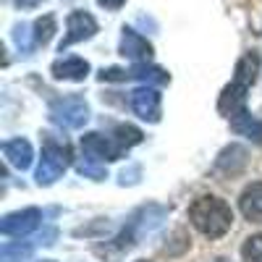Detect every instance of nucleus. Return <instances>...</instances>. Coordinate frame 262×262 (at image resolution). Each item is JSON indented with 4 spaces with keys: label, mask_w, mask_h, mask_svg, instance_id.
I'll return each instance as SVG.
<instances>
[{
    "label": "nucleus",
    "mask_w": 262,
    "mask_h": 262,
    "mask_svg": "<svg viewBox=\"0 0 262 262\" xmlns=\"http://www.w3.org/2000/svg\"><path fill=\"white\" fill-rule=\"evenodd\" d=\"M76 170L81 173V176H86V179H95V181L107 179V170H105L102 165H95V163H92V158H90V160H81V163L76 165Z\"/></svg>",
    "instance_id": "nucleus-21"
},
{
    "label": "nucleus",
    "mask_w": 262,
    "mask_h": 262,
    "mask_svg": "<svg viewBox=\"0 0 262 262\" xmlns=\"http://www.w3.org/2000/svg\"><path fill=\"white\" fill-rule=\"evenodd\" d=\"M71 160V149L66 142H58L55 137H45V144H42V160L37 168V184L39 186H50L55 184L66 168H69Z\"/></svg>",
    "instance_id": "nucleus-2"
},
{
    "label": "nucleus",
    "mask_w": 262,
    "mask_h": 262,
    "mask_svg": "<svg viewBox=\"0 0 262 262\" xmlns=\"http://www.w3.org/2000/svg\"><path fill=\"white\" fill-rule=\"evenodd\" d=\"M244 165H247V149L238 147V144L226 147L221 155H217V160H215V168L221 173H226V176H233V173H238Z\"/></svg>",
    "instance_id": "nucleus-14"
},
{
    "label": "nucleus",
    "mask_w": 262,
    "mask_h": 262,
    "mask_svg": "<svg viewBox=\"0 0 262 262\" xmlns=\"http://www.w3.org/2000/svg\"><path fill=\"white\" fill-rule=\"evenodd\" d=\"M45 262H53V259H45Z\"/></svg>",
    "instance_id": "nucleus-25"
},
{
    "label": "nucleus",
    "mask_w": 262,
    "mask_h": 262,
    "mask_svg": "<svg viewBox=\"0 0 262 262\" xmlns=\"http://www.w3.org/2000/svg\"><path fill=\"white\" fill-rule=\"evenodd\" d=\"M81 149L90 155L92 160H121L126 147L116 139V137H105V134H97V131H92V134H84L81 137Z\"/></svg>",
    "instance_id": "nucleus-5"
},
{
    "label": "nucleus",
    "mask_w": 262,
    "mask_h": 262,
    "mask_svg": "<svg viewBox=\"0 0 262 262\" xmlns=\"http://www.w3.org/2000/svg\"><path fill=\"white\" fill-rule=\"evenodd\" d=\"M228 123H231V128L236 131V134H242V137H247V139H252V142L262 144V121H259V118H254L249 111L238 113V116H236V118H231Z\"/></svg>",
    "instance_id": "nucleus-15"
},
{
    "label": "nucleus",
    "mask_w": 262,
    "mask_h": 262,
    "mask_svg": "<svg viewBox=\"0 0 262 262\" xmlns=\"http://www.w3.org/2000/svg\"><path fill=\"white\" fill-rule=\"evenodd\" d=\"M50 121L60 128H81L86 121H90V105H86L84 97H60L50 105Z\"/></svg>",
    "instance_id": "nucleus-3"
},
{
    "label": "nucleus",
    "mask_w": 262,
    "mask_h": 262,
    "mask_svg": "<svg viewBox=\"0 0 262 262\" xmlns=\"http://www.w3.org/2000/svg\"><path fill=\"white\" fill-rule=\"evenodd\" d=\"M13 39H16V45L24 50V53H29L32 45H34V42H29V27H27V24H18V27L13 29Z\"/></svg>",
    "instance_id": "nucleus-22"
},
{
    "label": "nucleus",
    "mask_w": 262,
    "mask_h": 262,
    "mask_svg": "<svg viewBox=\"0 0 262 262\" xmlns=\"http://www.w3.org/2000/svg\"><path fill=\"white\" fill-rule=\"evenodd\" d=\"M165 207H158V205H147L142 207L128 223V238H142V236H149L155 228L163 226L165 221Z\"/></svg>",
    "instance_id": "nucleus-9"
},
{
    "label": "nucleus",
    "mask_w": 262,
    "mask_h": 262,
    "mask_svg": "<svg viewBox=\"0 0 262 262\" xmlns=\"http://www.w3.org/2000/svg\"><path fill=\"white\" fill-rule=\"evenodd\" d=\"M55 18L53 16H42L34 21V32H32V39H34V45H48V42L53 39L55 34Z\"/></svg>",
    "instance_id": "nucleus-18"
},
{
    "label": "nucleus",
    "mask_w": 262,
    "mask_h": 262,
    "mask_svg": "<svg viewBox=\"0 0 262 262\" xmlns=\"http://www.w3.org/2000/svg\"><path fill=\"white\" fill-rule=\"evenodd\" d=\"M34 247L32 244H21V242H8L0 249V262H27L32 259Z\"/></svg>",
    "instance_id": "nucleus-17"
},
{
    "label": "nucleus",
    "mask_w": 262,
    "mask_h": 262,
    "mask_svg": "<svg viewBox=\"0 0 262 262\" xmlns=\"http://www.w3.org/2000/svg\"><path fill=\"white\" fill-rule=\"evenodd\" d=\"M139 262H147V259H139Z\"/></svg>",
    "instance_id": "nucleus-26"
},
{
    "label": "nucleus",
    "mask_w": 262,
    "mask_h": 262,
    "mask_svg": "<svg viewBox=\"0 0 262 262\" xmlns=\"http://www.w3.org/2000/svg\"><path fill=\"white\" fill-rule=\"evenodd\" d=\"M50 71L55 79H63V81H84L90 76V63L84 58H66V60H55Z\"/></svg>",
    "instance_id": "nucleus-13"
},
{
    "label": "nucleus",
    "mask_w": 262,
    "mask_h": 262,
    "mask_svg": "<svg viewBox=\"0 0 262 262\" xmlns=\"http://www.w3.org/2000/svg\"><path fill=\"white\" fill-rule=\"evenodd\" d=\"M121 55L131 58L134 63H144L152 58V45L134 29H123L121 34Z\"/></svg>",
    "instance_id": "nucleus-10"
},
{
    "label": "nucleus",
    "mask_w": 262,
    "mask_h": 262,
    "mask_svg": "<svg viewBox=\"0 0 262 262\" xmlns=\"http://www.w3.org/2000/svg\"><path fill=\"white\" fill-rule=\"evenodd\" d=\"M189 221L202 236L221 238V236H226L231 231L233 212H231V207L223 200H217V196H212V194H205V196H200V200L191 202Z\"/></svg>",
    "instance_id": "nucleus-1"
},
{
    "label": "nucleus",
    "mask_w": 262,
    "mask_h": 262,
    "mask_svg": "<svg viewBox=\"0 0 262 262\" xmlns=\"http://www.w3.org/2000/svg\"><path fill=\"white\" fill-rule=\"evenodd\" d=\"M113 137L128 149V147H134V144H139L142 142V131L137 128V126H128V123H121V126H116V131H113Z\"/></svg>",
    "instance_id": "nucleus-19"
},
{
    "label": "nucleus",
    "mask_w": 262,
    "mask_h": 262,
    "mask_svg": "<svg viewBox=\"0 0 262 262\" xmlns=\"http://www.w3.org/2000/svg\"><path fill=\"white\" fill-rule=\"evenodd\" d=\"M3 158L16 170H27L32 165L34 149H32V144L27 139H8V142H3Z\"/></svg>",
    "instance_id": "nucleus-11"
},
{
    "label": "nucleus",
    "mask_w": 262,
    "mask_h": 262,
    "mask_svg": "<svg viewBox=\"0 0 262 262\" xmlns=\"http://www.w3.org/2000/svg\"><path fill=\"white\" fill-rule=\"evenodd\" d=\"M97 3H100L102 8H107V11H118L126 0H97Z\"/></svg>",
    "instance_id": "nucleus-23"
},
{
    "label": "nucleus",
    "mask_w": 262,
    "mask_h": 262,
    "mask_svg": "<svg viewBox=\"0 0 262 262\" xmlns=\"http://www.w3.org/2000/svg\"><path fill=\"white\" fill-rule=\"evenodd\" d=\"M242 259L244 262H262V233L252 236L242 247Z\"/></svg>",
    "instance_id": "nucleus-20"
},
{
    "label": "nucleus",
    "mask_w": 262,
    "mask_h": 262,
    "mask_svg": "<svg viewBox=\"0 0 262 262\" xmlns=\"http://www.w3.org/2000/svg\"><path fill=\"white\" fill-rule=\"evenodd\" d=\"M257 74H259V55L252 50V53H247L242 60L236 63V76L233 79L247 84V86H252L257 81Z\"/></svg>",
    "instance_id": "nucleus-16"
},
{
    "label": "nucleus",
    "mask_w": 262,
    "mask_h": 262,
    "mask_svg": "<svg viewBox=\"0 0 262 262\" xmlns=\"http://www.w3.org/2000/svg\"><path fill=\"white\" fill-rule=\"evenodd\" d=\"M97 34V21L92 13L86 11H74L69 13V21H66V37L60 42V53L66 48L76 45V42H84V39H92Z\"/></svg>",
    "instance_id": "nucleus-7"
},
{
    "label": "nucleus",
    "mask_w": 262,
    "mask_h": 262,
    "mask_svg": "<svg viewBox=\"0 0 262 262\" xmlns=\"http://www.w3.org/2000/svg\"><path fill=\"white\" fill-rule=\"evenodd\" d=\"M42 223V210L37 207H24V210H16L11 215H6L3 221H0V231L6 236H27L32 233L37 226Z\"/></svg>",
    "instance_id": "nucleus-8"
},
{
    "label": "nucleus",
    "mask_w": 262,
    "mask_h": 262,
    "mask_svg": "<svg viewBox=\"0 0 262 262\" xmlns=\"http://www.w3.org/2000/svg\"><path fill=\"white\" fill-rule=\"evenodd\" d=\"M131 111H134L142 121L147 123H158L160 116H163V100H160V92L155 86H139V90L131 92Z\"/></svg>",
    "instance_id": "nucleus-6"
},
{
    "label": "nucleus",
    "mask_w": 262,
    "mask_h": 262,
    "mask_svg": "<svg viewBox=\"0 0 262 262\" xmlns=\"http://www.w3.org/2000/svg\"><path fill=\"white\" fill-rule=\"evenodd\" d=\"M238 210H242V215L247 221L262 223V181L244 189V194L238 196Z\"/></svg>",
    "instance_id": "nucleus-12"
},
{
    "label": "nucleus",
    "mask_w": 262,
    "mask_h": 262,
    "mask_svg": "<svg viewBox=\"0 0 262 262\" xmlns=\"http://www.w3.org/2000/svg\"><path fill=\"white\" fill-rule=\"evenodd\" d=\"M215 262H231V259H215Z\"/></svg>",
    "instance_id": "nucleus-24"
},
{
    "label": "nucleus",
    "mask_w": 262,
    "mask_h": 262,
    "mask_svg": "<svg viewBox=\"0 0 262 262\" xmlns=\"http://www.w3.org/2000/svg\"><path fill=\"white\" fill-rule=\"evenodd\" d=\"M144 81V84H168L170 74L163 71L160 66H149L144 63H134L131 69H102L100 71V81Z\"/></svg>",
    "instance_id": "nucleus-4"
}]
</instances>
